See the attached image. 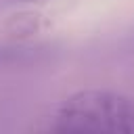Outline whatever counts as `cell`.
I'll return each instance as SVG.
<instances>
[{
    "instance_id": "277c9868",
    "label": "cell",
    "mask_w": 134,
    "mask_h": 134,
    "mask_svg": "<svg viewBox=\"0 0 134 134\" xmlns=\"http://www.w3.org/2000/svg\"><path fill=\"white\" fill-rule=\"evenodd\" d=\"M21 2H40V0H21Z\"/></svg>"
},
{
    "instance_id": "7a4b0ae2",
    "label": "cell",
    "mask_w": 134,
    "mask_h": 134,
    "mask_svg": "<svg viewBox=\"0 0 134 134\" xmlns=\"http://www.w3.org/2000/svg\"><path fill=\"white\" fill-rule=\"evenodd\" d=\"M42 52V46H34V44H25V42H0V69L6 67H15V65H23L34 61L38 54Z\"/></svg>"
},
{
    "instance_id": "6da1fadb",
    "label": "cell",
    "mask_w": 134,
    "mask_h": 134,
    "mask_svg": "<svg viewBox=\"0 0 134 134\" xmlns=\"http://www.w3.org/2000/svg\"><path fill=\"white\" fill-rule=\"evenodd\" d=\"M54 132L134 134V103L107 88H84L65 96L50 115Z\"/></svg>"
},
{
    "instance_id": "3957f363",
    "label": "cell",
    "mask_w": 134,
    "mask_h": 134,
    "mask_svg": "<svg viewBox=\"0 0 134 134\" xmlns=\"http://www.w3.org/2000/svg\"><path fill=\"white\" fill-rule=\"evenodd\" d=\"M44 27L42 15L40 13H17L13 17H8V21L4 23V31L13 38V40H25L27 36L38 34Z\"/></svg>"
}]
</instances>
